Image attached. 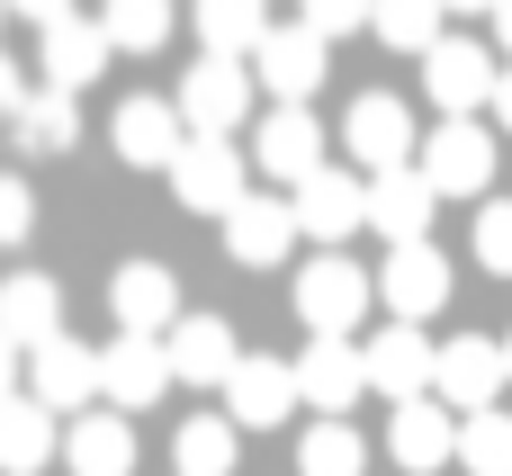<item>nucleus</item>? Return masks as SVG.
I'll return each instance as SVG.
<instances>
[{"mask_svg": "<svg viewBox=\"0 0 512 476\" xmlns=\"http://www.w3.org/2000/svg\"><path fill=\"white\" fill-rule=\"evenodd\" d=\"M369 387L396 396V405H414V396L441 387V351L423 342V324H387V333L369 342Z\"/></svg>", "mask_w": 512, "mask_h": 476, "instance_id": "nucleus-18", "label": "nucleus"}, {"mask_svg": "<svg viewBox=\"0 0 512 476\" xmlns=\"http://www.w3.org/2000/svg\"><path fill=\"white\" fill-rule=\"evenodd\" d=\"M477 261H486L495 279H512V198L477 207Z\"/></svg>", "mask_w": 512, "mask_h": 476, "instance_id": "nucleus-34", "label": "nucleus"}, {"mask_svg": "<svg viewBox=\"0 0 512 476\" xmlns=\"http://www.w3.org/2000/svg\"><path fill=\"white\" fill-rule=\"evenodd\" d=\"M0 18H9V0H0Z\"/></svg>", "mask_w": 512, "mask_h": 476, "instance_id": "nucleus-44", "label": "nucleus"}, {"mask_svg": "<svg viewBox=\"0 0 512 476\" xmlns=\"http://www.w3.org/2000/svg\"><path fill=\"white\" fill-rule=\"evenodd\" d=\"M459 468H468V476H512V414H504V405L459 414Z\"/></svg>", "mask_w": 512, "mask_h": 476, "instance_id": "nucleus-31", "label": "nucleus"}, {"mask_svg": "<svg viewBox=\"0 0 512 476\" xmlns=\"http://www.w3.org/2000/svg\"><path fill=\"white\" fill-rule=\"evenodd\" d=\"M171 108H180V126H189V135H234V126L252 117V72H243V63H225V54H198V63L180 72Z\"/></svg>", "mask_w": 512, "mask_h": 476, "instance_id": "nucleus-3", "label": "nucleus"}, {"mask_svg": "<svg viewBox=\"0 0 512 476\" xmlns=\"http://www.w3.org/2000/svg\"><path fill=\"white\" fill-rule=\"evenodd\" d=\"M27 396H36L45 414H90V396H108V369H99L90 342L54 333L45 351H27Z\"/></svg>", "mask_w": 512, "mask_h": 476, "instance_id": "nucleus-8", "label": "nucleus"}, {"mask_svg": "<svg viewBox=\"0 0 512 476\" xmlns=\"http://www.w3.org/2000/svg\"><path fill=\"white\" fill-rule=\"evenodd\" d=\"M504 378H512V360H504V342H486V333H459V342H441V405L450 414H486L495 396H504Z\"/></svg>", "mask_w": 512, "mask_h": 476, "instance_id": "nucleus-17", "label": "nucleus"}, {"mask_svg": "<svg viewBox=\"0 0 512 476\" xmlns=\"http://www.w3.org/2000/svg\"><path fill=\"white\" fill-rule=\"evenodd\" d=\"M108 306H117V333H171L180 324V288H171V270L162 261H126L117 279H108Z\"/></svg>", "mask_w": 512, "mask_h": 476, "instance_id": "nucleus-21", "label": "nucleus"}, {"mask_svg": "<svg viewBox=\"0 0 512 476\" xmlns=\"http://www.w3.org/2000/svg\"><path fill=\"white\" fill-rule=\"evenodd\" d=\"M171 198L189 216H234L252 198V153L234 135H189V153L171 162Z\"/></svg>", "mask_w": 512, "mask_h": 476, "instance_id": "nucleus-1", "label": "nucleus"}, {"mask_svg": "<svg viewBox=\"0 0 512 476\" xmlns=\"http://www.w3.org/2000/svg\"><path fill=\"white\" fill-rule=\"evenodd\" d=\"M342 144H351V162H360L369 180H387V171L414 162V108H405L396 90H360L351 117H342Z\"/></svg>", "mask_w": 512, "mask_h": 476, "instance_id": "nucleus-4", "label": "nucleus"}, {"mask_svg": "<svg viewBox=\"0 0 512 476\" xmlns=\"http://www.w3.org/2000/svg\"><path fill=\"white\" fill-rule=\"evenodd\" d=\"M297 405H306V387H297V360H252V351H243V369L225 378V414H234L243 432H279Z\"/></svg>", "mask_w": 512, "mask_h": 476, "instance_id": "nucleus-16", "label": "nucleus"}, {"mask_svg": "<svg viewBox=\"0 0 512 476\" xmlns=\"http://www.w3.org/2000/svg\"><path fill=\"white\" fill-rule=\"evenodd\" d=\"M495 45H504V54H512V0H504V9H495Z\"/></svg>", "mask_w": 512, "mask_h": 476, "instance_id": "nucleus-41", "label": "nucleus"}, {"mask_svg": "<svg viewBox=\"0 0 512 476\" xmlns=\"http://www.w3.org/2000/svg\"><path fill=\"white\" fill-rule=\"evenodd\" d=\"M378 306V279L351 261V252H315L306 270H297V315H306V333H342L351 342V324Z\"/></svg>", "mask_w": 512, "mask_h": 476, "instance_id": "nucleus-2", "label": "nucleus"}, {"mask_svg": "<svg viewBox=\"0 0 512 476\" xmlns=\"http://www.w3.org/2000/svg\"><path fill=\"white\" fill-rule=\"evenodd\" d=\"M108 144H117V162H135V171H171V162L189 153V126H180L171 99H117Z\"/></svg>", "mask_w": 512, "mask_h": 476, "instance_id": "nucleus-13", "label": "nucleus"}, {"mask_svg": "<svg viewBox=\"0 0 512 476\" xmlns=\"http://www.w3.org/2000/svg\"><path fill=\"white\" fill-rule=\"evenodd\" d=\"M369 9H378V0H297V18H306L324 45H333V36H351V27H369Z\"/></svg>", "mask_w": 512, "mask_h": 476, "instance_id": "nucleus-35", "label": "nucleus"}, {"mask_svg": "<svg viewBox=\"0 0 512 476\" xmlns=\"http://www.w3.org/2000/svg\"><path fill=\"white\" fill-rule=\"evenodd\" d=\"M54 450H63V414H45L36 396L0 405V476H36Z\"/></svg>", "mask_w": 512, "mask_h": 476, "instance_id": "nucleus-27", "label": "nucleus"}, {"mask_svg": "<svg viewBox=\"0 0 512 476\" xmlns=\"http://www.w3.org/2000/svg\"><path fill=\"white\" fill-rule=\"evenodd\" d=\"M423 180H432L441 198H477V189L495 180V135H486L477 117H441V126L423 135Z\"/></svg>", "mask_w": 512, "mask_h": 476, "instance_id": "nucleus-10", "label": "nucleus"}, {"mask_svg": "<svg viewBox=\"0 0 512 476\" xmlns=\"http://www.w3.org/2000/svg\"><path fill=\"white\" fill-rule=\"evenodd\" d=\"M297 387L315 405V423H351L360 387H369V342H342V333H315L297 351Z\"/></svg>", "mask_w": 512, "mask_h": 476, "instance_id": "nucleus-5", "label": "nucleus"}, {"mask_svg": "<svg viewBox=\"0 0 512 476\" xmlns=\"http://www.w3.org/2000/svg\"><path fill=\"white\" fill-rule=\"evenodd\" d=\"M252 81H261L279 108H306L315 81H324V36H315L306 18H279V27L261 36V54H252Z\"/></svg>", "mask_w": 512, "mask_h": 476, "instance_id": "nucleus-9", "label": "nucleus"}, {"mask_svg": "<svg viewBox=\"0 0 512 476\" xmlns=\"http://www.w3.org/2000/svg\"><path fill=\"white\" fill-rule=\"evenodd\" d=\"M18 378H27V351L0 333V405H18Z\"/></svg>", "mask_w": 512, "mask_h": 476, "instance_id": "nucleus-37", "label": "nucleus"}, {"mask_svg": "<svg viewBox=\"0 0 512 476\" xmlns=\"http://www.w3.org/2000/svg\"><path fill=\"white\" fill-rule=\"evenodd\" d=\"M0 333H9L18 351H45V342L63 333V297H54V279H36V270L0 279Z\"/></svg>", "mask_w": 512, "mask_h": 476, "instance_id": "nucleus-25", "label": "nucleus"}, {"mask_svg": "<svg viewBox=\"0 0 512 476\" xmlns=\"http://www.w3.org/2000/svg\"><path fill=\"white\" fill-rule=\"evenodd\" d=\"M297 468L306 476H360L369 468V441H360L351 423H315V432L297 441Z\"/></svg>", "mask_w": 512, "mask_h": 476, "instance_id": "nucleus-33", "label": "nucleus"}, {"mask_svg": "<svg viewBox=\"0 0 512 476\" xmlns=\"http://www.w3.org/2000/svg\"><path fill=\"white\" fill-rule=\"evenodd\" d=\"M9 9H18V18H36V27H54V18H81L72 0H9Z\"/></svg>", "mask_w": 512, "mask_h": 476, "instance_id": "nucleus-39", "label": "nucleus"}, {"mask_svg": "<svg viewBox=\"0 0 512 476\" xmlns=\"http://www.w3.org/2000/svg\"><path fill=\"white\" fill-rule=\"evenodd\" d=\"M63 468L72 476H126L135 468V414H72Z\"/></svg>", "mask_w": 512, "mask_h": 476, "instance_id": "nucleus-24", "label": "nucleus"}, {"mask_svg": "<svg viewBox=\"0 0 512 476\" xmlns=\"http://www.w3.org/2000/svg\"><path fill=\"white\" fill-rule=\"evenodd\" d=\"M27 99H36V90H27V81H18V63H9V54H0V117H18V108H27Z\"/></svg>", "mask_w": 512, "mask_h": 476, "instance_id": "nucleus-38", "label": "nucleus"}, {"mask_svg": "<svg viewBox=\"0 0 512 476\" xmlns=\"http://www.w3.org/2000/svg\"><path fill=\"white\" fill-rule=\"evenodd\" d=\"M378 306H387L396 324L441 315V306H450V252H441V243H396L387 270H378Z\"/></svg>", "mask_w": 512, "mask_h": 476, "instance_id": "nucleus-11", "label": "nucleus"}, {"mask_svg": "<svg viewBox=\"0 0 512 476\" xmlns=\"http://www.w3.org/2000/svg\"><path fill=\"white\" fill-rule=\"evenodd\" d=\"M423 90H432L441 117H477V108L504 90V72H495V54H486L477 36H441V45L423 54Z\"/></svg>", "mask_w": 512, "mask_h": 476, "instance_id": "nucleus-6", "label": "nucleus"}, {"mask_svg": "<svg viewBox=\"0 0 512 476\" xmlns=\"http://www.w3.org/2000/svg\"><path fill=\"white\" fill-rule=\"evenodd\" d=\"M9 135H18V153H72V144H81V108H72V90H36V99L9 117Z\"/></svg>", "mask_w": 512, "mask_h": 476, "instance_id": "nucleus-29", "label": "nucleus"}, {"mask_svg": "<svg viewBox=\"0 0 512 476\" xmlns=\"http://www.w3.org/2000/svg\"><path fill=\"white\" fill-rule=\"evenodd\" d=\"M450 9H486V18H495V9H504V0H450Z\"/></svg>", "mask_w": 512, "mask_h": 476, "instance_id": "nucleus-42", "label": "nucleus"}, {"mask_svg": "<svg viewBox=\"0 0 512 476\" xmlns=\"http://www.w3.org/2000/svg\"><path fill=\"white\" fill-rule=\"evenodd\" d=\"M504 360H512V333H504Z\"/></svg>", "mask_w": 512, "mask_h": 476, "instance_id": "nucleus-43", "label": "nucleus"}, {"mask_svg": "<svg viewBox=\"0 0 512 476\" xmlns=\"http://www.w3.org/2000/svg\"><path fill=\"white\" fill-rule=\"evenodd\" d=\"M99 369H108V414H153L162 387H180L171 378V342H153V333H117L99 351Z\"/></svg>", "mask_w": 512, "mask_h": 476, "instance_id": "nucleus-12", "label": "nucleus"}, {"mask_svg": "<svg viewBox=\"0 0 512 476\" xmlns=\"http://www.w3.org/2000/svg\"><path fill=\"white\" fill-rule=\"evenodd\" d=\"M441 18H450V0H378L369 9V36L396 45V54H432L441 45Z\"/></svg>", "mask_w": 512, "mask_h": 476, "instance_id": "nucleus-30", "label": "nucleus"}, {"mask_svg": "<svg viewBox=\"0 0 512 476\" xmlns=\"http://www.w3.org/2000/svg\"><path fill=\"white\" fill-rule=\"evenodd\" d=\"M297 234H306V225H297V198H279V189H252V198L225 216V252H234L243 270H279Z\"/></svg>", "mask_w": 512, "mask_h": 476, "instance_id": "nucleus-15", "label": "nucleus"}, {"mask_svg": "<svg viewBox=\"0 0 512 476\" xmlns=\"http://www.w3.org/2000/svg\"><path fill=\"white\" fill-rule=\"evenodd\" d=\"M99 27H108V45H117V54H153V45L171 36V0H108V9H99Z\"/></svg>", "mask_w": 512, "mask_h": 476, "instance_id": "nucleus-32", "label": "nucleus"}, {"mask_svg": "<svg viewBox=\"0 0 512 476\" xmlns=\"http://www.w3.org/2000/svg\"><path fill=\"white\" fill-rule=\"evenodd\" d=\"M288 198H297V225H306L324 252H351V234L369 225V180H351V171H333V162H324L306 189H288Z\"/></svg>", "mask_w": 512, "mask_h": 476, "instance_id": "nucleus-14", "label": "nucleus"}, {"mask_svg": "<svg viewBox=\"0 0 512 476\" xmlns=\"http://www.w3.org/2000/svg\"><path fill=\"white\" fill-rule=\"evenodd\" d=\"M117 45H108V27L99 18H54L45 27V45H36V63H45V90H81V81H99V63H108Z\"/></svg>", "mask_w": 512, "mask_h": 476, "instance_id": "nucleus-23", "label": "nucleus"}, {"mask_svg": "<svg viewBox=\"0 0 512 476\" xmlns=\"http://www.w3.org/2000/svg\"><path fill=\"white\" fill-rule=\"evenodd\" d=\"M432 207H441V189L423 180V162H405V171L369 180V225H378L387 243H432V234H423V225H432Z\"/></svg>", "mask_w": 512, "mask_h": 476, "instance_id": "nucleus-22", "label": "nucleus"}, {"mask_svg": "<svg viewBox=\"0 0 512 476\" xmlns=\"http://www.w3.org/2000/svg\"><path fill=\"white\" fill-rule=\"evenodd\" d=\"M495 126L512 135V72H504V90H495Z\"/></svg>", "mask_w": 512, "mask_h": 476, "instance_id": "nucleus-40", "label": "nucleus"}, {"mask_svg": "<svg viewBox=\"0 0 512 476\" xmlns=\"http://www.w3.org/2000/svg\"><path fill=\"white\" fill-rule=\"evenodd\" d=\"M27 225H36V189L18 171H0V243H27Z\"/></svg>", "mask_w": 512, "mask_h": 476, "instance_id": "nucleus-36", "label": "nucleus"}, {"mask_svg": "<svg viewBox=\"0 0 512 476\" xmlns=\"http://www.w3.org/2000/svg\"><path fill=\"white\" fill-rule=\"evenodd\" d=\"M387 450H396V468H405V476H432L441 459H459V414H450L441 396H414V405H396Z\"/></svg>", "mask_w": 512, "mask_h": 476, "instance_id": "nucleus-20", "label": "nucleus"}, {"mask_svg": "<svg viewBox=\"0 0 512 476\" xmlns=\"http://www.w3.org/2000/svg\"><path fill=\"white\" fill-rule=\"evenodd\" d=\"M252 171H270V180H288V189H306L315 171H324V117L315 108H261V126H252Z\"/></svg>", "mask_w": 512, "mask_h": 476, "instance_id": "nucleus-7", "label": "nucleus"}, {"mask_svg": "<svg viewBox=\"0 0 512 476\" xmlns=\"http://www.w3.org/2000/svg\"><path fill=\"white\" fill-rule=\"evenodd\" d=\"M234 432H243L234 414H198V423H180V432H171L180 476H234V459H243V441H234Z\"/></svg>", "mask_w": 512, "mask_h": 476, "instance_id": "nucleus-28", "label": "nucleus"}, {"mask_svg": "<svg viewBox=\"0 0 512 476\" xmlns=\"http://www.w3.org/2000/svg\"><path fill=\"white\" fill-rule=\"evenodd\" d=\"M189 18H198V54H225V63L261 54V36L279 27V18H270V0H198Z\"/></svg>", "mask_w": 512, "mask_h": 476, "instance_id": "nucleus-26", "label": "nucleus"}, {"mask_svg": "<svg viewBox=\"0 0 512 476\" xmlns=\"http://www.w3.org/2000/svg\"><path fill=\"white\" fill-rule=\"evenodd\" d=\"M162 342H171V378H180V387H225V378L243 369V351H234V324H225V315H180Z\"/></svg>", "mask_w": 512, "mask_h": 476, "instance_id": "nucleus-19", "label": "nucleus"}]
</instances>
